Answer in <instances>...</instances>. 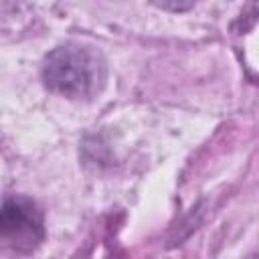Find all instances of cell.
Instances as JSON below:
<instances>
[{"mask_svg":"<svg viewBox=\"0 0 259 259\" xmlns=\"http://www.w3.org/2000/svg\"><path fill=\"white\" fill-rule=\"evenodd\" d=\"M45 85L71 99H93L107 81L103 55L87 45L67 42L53 49L42 63Z\"/></svg>","mask_w":259,"mask_h":259,"instance_id":"1","label":"cell"},{"mask_svg":"<svg viewBox=\"0 0 259 259\" xmlns=\"http://www.w3.org/2000/svg\"><path fill=\"white\" fill-rule=\"evenodd\" d=\"M2 243L16 253H32L45 239V217L26 196H6L0 210Z\"/></svg>","mask_w":259,"mask_h":259,"instance_id":"2","label":"cell"},{"mask_svg":"<svg viewBox=\"0 0 259 259\" xmlns=\"http://www.w3.org/2000/svg\"><path fill=\"white\" fill-rule=\"evenodd\" d=\"M156 6H160L164 10H188V8L194 6V2H172V4H168V2H156Z\"/></svg>","mask_w":259,"mask_h":259,"instance_id":"3","label":"cell"}]
</instances>
